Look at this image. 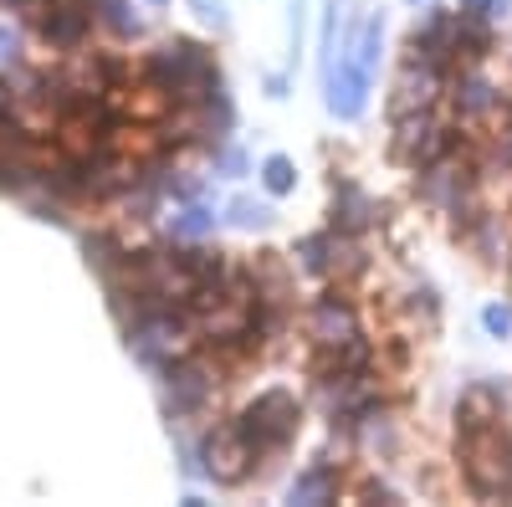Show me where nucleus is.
<instances>
[{"instance_id": "obj_6", "label": "nucleus", "mask_w": 512, "mask_h": 507, "mask_svg": "<svg viewBox=\"0 0 512 507\" xmlns=\"http://www.w3.org/2000/svg\"><path fill=\"white\" fill-rule=\"evenodd\" d=\"M267 93L272 98H287V77H267Z\"/></svg>"}, {"instance_id": "obj_5", "label": "nucleus", "mask_w": 512, "mask_h": 507, "mask_svg": "<svg viewBox=\"0 0 512 507\" xmlns=\"http://www.w3.org/2000/svg\"><path fill=\"white\" fill-rule=\"evenodd\" d=\"M482 323H487V333H512V313L502 308V303H487V313H482Z\"/></svg>"}, {"instance_id": "obj_3", "label": "nucleus", "mask_w": 512, "mask_h": 507, "mask_svg": "<svg viewBox=\"0 0 512 507\" xmlns=\"http://www.w3.org/2000/svg\"><path fill=\"white\" fill-rule=\"evenodd\" d=\"M195 6V16L205 21V26H216V31H226L231 26V16H226V0H190Z\"/></svg>"}, {"instance_id": "obj_4", "label": "nucleus", "mask_w": 512, "mask_h": 507, "mask_svg": "<svg viewBox=\"0 0 512 507\" xmlns=\"http://www.w3.org/2000/svg\"><path fill=\"white\" fill-rule=\"evenodd\" d=\"M175 231L180 236H200V231H210V210H200V205H190L185 216L175 221Z\"/></svg>"}, {"instance_id": "obj_2", "label": "nucleus", "mask_w": 512, "mask_h": 507, "mask_svg": "<svg viewBox=\"0 0 512 507\" xmlns=\"http://www.w3.org/2000/svg\"><path fill=\"white\" fill-rule=\"evenodd\" d=\"M262 180H267V190H272V195H287V190L297 185V169H292V159L272 154V159L262 164Z\"/></svg>"}, {"instance_id": "obj_1", "label": "nucleus", "mask_w": 512, "mask_h": 507, "mask_svg": "<svg viewBox=\"0 0 512 507\" xmlns=\"http://www.w3.org/2000/svg\"><path fill=\"white\" fill-rule=\"evenodd\" d=\"M231 221L246 226V231H267L272 226V205H256V200H231Z\"/></svg>"}, {"instance_id": "obj_7", "label": "nucleus", "mask_w": 512, "mask_h": 507, "mask_svg": "<svg viewBox=\"0 0 512 507\" xmlns=\"http://www.w3.org/2000/svg\"><path fill=\"white\" fill-rule=\"evenodd\" d=\"M149 6H169V0H149Z\"/></svg>"}]
</instances>
